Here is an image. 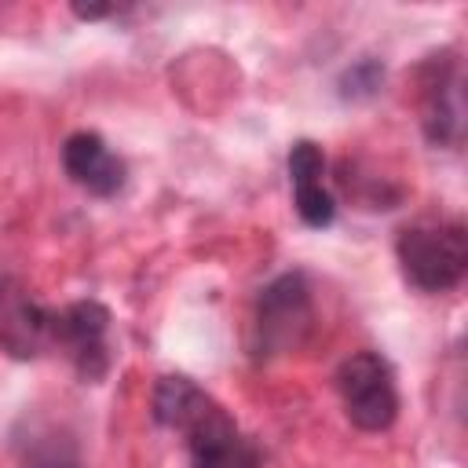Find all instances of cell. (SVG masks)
I'll return each mask as SVG.
<instances>
[{"mask_svg": "<svg viewBox=\"0 0 468 468\" xmlns=\"http://www.w3.org/2000/svg\"><path fill=\"white\" fill-rule=\"evenodd\" d=\"M110 325L113 314L99 300H73L51 314V347H58L84 384H99L110 366Z\"/></svg>", "mask_w": 468, "mask_h": 468, "instance_id": "6", "label": "cell"}, {"mask_svg": "<svg viewBox=\"0 0 468 468\" xmlns=\"http://www.w3.org/2000/svg\"><path fill=\"white\" fill-rule=\"evenodd\" d=\"M62 168L91 197H113L128 179L124 161L106 146L99 132H73L62 143Z\"/></svg>", "mask_w": 468, "mask_h": 468, "instance_id": "8", "label": "cell"}, {"mask_svg": "<svg viewBox=\"0 0 468 468\" xmlns=\"http://www.w3.org/2000/svg\"><path fill=\"white\" fill-rule=\"evenodd\" d=\"M18 468H84L77 457V446L62 435H37L26 442Z\"/></svg>", "mask_w": 468, "mask_h": 468, "instance_id": "10", "label": "cell"}, {"mask_svg": "<svg viewBox=\"0 0 468 468\" xmlns=\"http://www.w3.org/2000/svg\"><path fill=\"white\" fill-rule=\"evenodd\" d=\"M336 391L344 417L358 431H388L399 420V388L395 369L377 351H355L336 366Z\"/></svg>", "mask_w": 468, "mask_h": 468, "instance_id": "4", "label": "cell"}, {"mask_svg": "<svg viewBox=\"0 0 468 468\" xmlns=\"http://www.w3.org/2000/svg\"><path fill=\"white\" fill-rule=\"evenodd\" d=\"M380 88H384V62L373 58V55L351 62V66L336 77V95H340L344 102H366V99H373Z\"/></svg>", "mask_w": 468, "mask_h": 468, "instance_id": "9", "label": "cell"}, {"mask_svg": "<svg viewBox=\"0 0 468 468\" xmlns=\"http://www.w3.org/2000/svg\"><path fill=\"white\" fill-rule=\"evenodd\" d=\"M314 333V296L303 271H285L271 278L252 307V358H278L307 344Z\"/></svg>", "mask_w": 468, "mask_h": 468, "instance_id": "3", "label": "cell"}, {"mask_svg": "<svg viewBox=\"0 0 468 468\" xmlns=\"http://www.w3.org/2000/svg\"><path fill=\"white\" fill-rule=\"evenodd\" d=\"M417 80V106H420V132L431 146L453 150L464 139V102H461V66L457 51L442 48L420 58L413 69Z\"/></svg>", "mask_w": 468, "mask_h": 468, "instance_id": "5", "label": "cell"}, {"mask_svg": "<svg viewBox=\"0 0 468 468\" xmlns=\"http://www.w3.org/2000/svg\"><path fill=\"white\" fill-rule=\"evenodd\" d=\"M336 183L347 190V197L362 201V208H395L402 201V190H384V179L377 176H355L347 161H340Z\"/></svg>", "mask_w": 468, "mask_h": 468, "instance_id": "11", "label": "cell"}, {"mask_svg": "<svg viewBox=\"0 0 468 468\" xmlns=\"http://www.w3.org/2000/svg\"><path fill=\"white\" fill-rule=\"evenodd\" d=\"M292 205H296V216L314 230H322L336 219V201L322 183H296L292 186Z\"/></svg>", "mask_w": 468, "mask_h": 468, "instance_id": "12", "label": "cell"}, {"mask_svg": "<svg viewBox=\"0 0 468 468\" xmlns=\"http://www.w3.org/2000/svg\"><path fill=\"white\" fill-rule=\"evenodd\" d=\"M150 417L186 439L190 468H260L263 457L234 417L190 377L165 373L150 395Z\"/></svg>", "mask_w": 468, "mask_h": 468, "instance_id": "1", "label": "cell"}, {"mask_svg": "<svg viewBox=\"0 0 468 468\" xmlns=\"http://www.w3.org/2000/svg\"><path fill=\"white\" fill-rule=\"evenodd\" d=\"M395 260L410 289L450 292L468 271V230L461 219H417L395 234Z\"/></svg>", "mask_w": 468, "mask_h": 468, "instance_id": "2", "label": "cell"}, {"mask_svg": "<svg viewBox=\"0 0 468 468\" xmlns=\"http://www.w3.org/2000/svg\"><path fill=\"white\" fill-rule=\"evenodd\" d=\"M69 11H73V18H80V22H99V18L117 15L121 7H117V4H73Z\"/></svg>", "mask_w": 468, "mask_h": 468, "instance_id": "14", "label": "cell"}, {"mask_svg": "<svg viewBox=\"0 0 468 468\" xmlns=\"http://www.w3.org/2000/svg\"><path fill=\"white\" fill-rule=\"evenodd\" d=\"M51 314L22 278L0 271V351L7 358L29 362L51 347Z\"/></svg>", "mask_w": 468, "mask_h": 468, "instance_id": "7", "label": "cell"}, {"mask_svg": "<svg viewBox=\"0 0 468 468\" xmlns=\"http://www.w3.org/2000/svg\"><path fill=\"white\" fill-rule=\"evenodd\" d=\"M285 165H289V183L292 186L296 183H322V176H325V154L311 139H296L289 146V161Z\"/></svg>", "mask_w": 468, "mask_h": 468, "instance_id": "13", "label": "cell"}]
</instances>
